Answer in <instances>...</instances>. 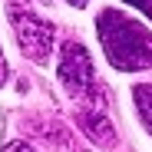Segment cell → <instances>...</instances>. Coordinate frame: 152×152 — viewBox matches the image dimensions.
<instances>
[{"mask_svg": "<svg viewBox=\"0 0 152 152\" xmlns=\"http://www.w3.org/2000/svg\"><path fill=\"white\" fill-rule=\"evenodd\" d=\"M106 60L116 69H152V30L119 10H103L96 20Z\"/></svg>", "mask_w": 152, "mask_h": 152, "instance_id": "6da1fadb", "label": "cell"}, {"mask_svg": "<svg viewBox=\"0 0 152 152\" xmlns=\"http://www.w3.org/2000/svg\"><path fill=\"white\" fill-rule=\"evenodd\" d=\"M10 27L17 33V46L33 63H46L50 60V50H53V23L50 20H43L33 10H23V7L10 4Z\"/></svg>", "mask_w": 152, "mask_h": 152, "instance_id": "7a4b0ae2", "label": "cell"}, {"mask_svg": "<svg viewBox=\"0 0 152 152\" xmlns=\"http://www.w3.org/2000/svg\"><path fill=\"white\" fill-rule=\"evenodd\" d=\"M60 83L66 86L69 96H89L96 93V69L83 43H66L60 53Z\"/></svg>", "mask_w": 152, "mask_h": 152, "instance_id": "3957f363", "label": "cell"}, {"mask_svg": "<svg viewBox=\"0 0 152 152\" xmlns=\"http://www.w3.org/2000/svg\"><path fill=\"white\" fill-rule=\"evenodd\" d=\"M76 122H80V129L93 139V142H103L106 149H113L116 145V132H113V126H109V119L99 113V109H89V106H83L80 113H76Z\"/></svg>", "mask_w": 152, "mask_h": 152, "instance_id": "277c9868", "label": "cell"}, {"mask_svg": "<svg viewBox=\"0 0 152 152\" xmlns=\"http://www.w3.org/2000/svg\"><path fill=\"white\" fill-rule=\"evenodd\" d=\"M132 96H136V109H139V116H142V122H145V129L152 132V83L136 86Z\"/></svg>", "mask_w": 152, "mask_h": 152, "instance_id": "5b68a950", "label": "cell"}, {"mask_svg": "<svg viewBox=\"0 0 152 152\" xmlns=\"http://www.w3.org/2000/svg\"><path fill=\"white\" fill-rule=\"evenodd\" d=\"M126 4H132V7H139L149 20H152V0H126Z\"/></svg>", "mask_w": 152, "mask_h": 152, "instance_id": "8992f818", "label": "cell"}, {"mask_svg": "<svg viewBox=\"0 0 152 152\" xmlns=\"http://www.w3.org/2000/svg\"><path fill=\"white\" fill-rule=\"evenodd\" d=\"M4 152H37V149L27 142H10V145H4Z\"/></svg>", "mask_w": 152, "mask_h": 152, "instance_id": "52a82bcc", "label": "cell"}, {"mask_svg": "<svg viewBox=\"0 0 152 152\" xmlns=\"http://www.w3.org/2000/svg\"><path fill=\"white\" fill-rule=\"evenodd\" d=\"M7 83V60H4V53H0V86Z\"/></svg>", "mask_w": 152, "mask_h": 152, "instance_id": "ba28073f", "label": "cell"}, {"mask_svg": "<svg viewBox=\"0 0 152 152\" xmlns=\"http://www.w3.org/2000/svg\"><path fill=\"white\" fill-rule=\"evenodd\" d=\"M66 4H73V7H86L89 0H66Z\"/></svg>", "mask_w": 152, "mask_h": 152, "instance_id": "9c48e42d", "label": "cell"}]
</instances>
